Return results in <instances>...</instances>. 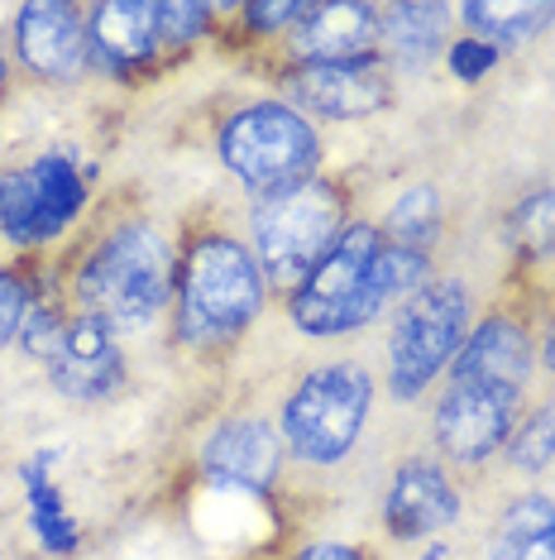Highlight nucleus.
I'll return each instance as SVG.
<instances>
[{
  "label": "nucleus",
  "instance_id": "4",
  "mask_svg": "<svg viewBox=\"0 0 555 560\" xmlns=\"http://www.w3.org/2000/svg\"><path fill=\"white\" fill-rule=\"evenodd\" d=\"M221 159L249 192L283 197L317 177L321 139L307 116L278 106V101H259L221 125Z\"/></svg>",
  "mask_w": 555,
  "mask_h": 560
},
{
  "label": "nucleus",
  "instance_id": "10",
  "mask_svg": "<svg viewBox=\"0 0 555 560\" xmlns=\"http://www.w3.org/2000/svg\"><path fill=\"white\" fill-rule=\"evenodd\" d=\"M293 92L302 106L326 120H364L393 101V72H388L383 58L302 62L293 72Z\"/></svg>",
  "mask_w": 555,
  "mask_h": 560
},
{
  "label": "nucleus",
  "instance_id": "22",
  "mask_svg": "<svg viewBox=\"0 0 555 560\" xmlns=\"http://www.w3.org/2000/svg\"><path fill=\"white\" fill-rule=\"evenodd\" d=\"M436 235H440V197L432 183H416L393 201V211L383 221V240L398 249L426 254L436 245Z\"/></svg>",
  "mask_w": 555,
  "mask_h": 560
},
{
  "label": "nucleus",
  "instance_id": "3",
  "mask_svg": "<svg viewBox=\"0 0 555 560\" xmlns=\"http://www.w3.org/2000/svg\"><path fill=\"white\" fill-rule=\"evenodd\" d=\"M263 307V269L239 240L201 235L178 269V336L206 350L245 336Z\"/></svg>",
  "mask_w": 555,
  "mask_h": 560
},
{
  "label": "nucleus",
  "instance_id": "11",
  "mask_svg": "<svg viewBox=\"0 0 555 560\" xmlns=\"http://www.w3.org/2000/svg\"><path fill=\"white\" fill-rule=\"evenodd\" d=\"M15 48L20 62L34 78L68 82L92 62V34H86L82 5L68 0H34L15 20Z\"/></svg>",
  "mask_w": 555,
  "mask_h": 560
},
{
  "label": "nucleus",
  "instance_id": "20",
  "mask_svg": "<svg viewBox=\"0 0 555 560\" xmlns=\"http://www.w3.org/2000/svg\"><path fill=\"white\" fill-rule=\"evenodd\" d=\"M460 20L474 30V39H484L488 48H517L536 34H546V24H555V5H522V0H470L460 10Z\"/></svg>",
  "mask_w": 555,
  "mask_h": 560
},
{
  "label": "nucleus",
  "instance_id": "31",
  "mask_svg": "<svg viewBox=\"0 0 555 560\" xmlns=\"http://www.w3.org/2000/svg\"><path fill=\"white\" fill-rule=\"evenodd\" d=\"M546 369L555 374V326H551V336H546Z\"/></svg>",
  "mask_w": 555,
  "mask_h": 560
},
{
  "label": "nucleus",
  "instance_id": "2",
  "mask_svg": "<svg viewBox=\"0 0 555 560\" xmlns=\"http://www.w3.org/2000/svg\"><path fill=\"white\" fill-rule=\"evenodd\" d=\"M173 283H178V264H173L168 235L149 221H125L82 259L72 292H78L82 316L120 336L154 322L163 302L173 298Z\"/></svg>",
  "mask_w": 555,
  "mask_h": 560
},
{
  "label": "nucleus",
  "instance_id": "32",
  "mask_svg": "<svg viewBox=\"0 0 555 560\" xmlns=\"http://www.w3.org/2000/svg\"><path fill=\"white\" fill-rule=\"evenodd\" d=\"M0 92H5V54H0Z\"/></svg>",
  "mask_w": 555,
  "mask_h": 560
},
{
  "label": "nucleus",
  "instance_id": "25",
  "mask_svg": "<svg viewBox=\"0 0 555 560\" xmlns=\"http://www.w3.org/2000/svg\"><path fill=\"white\" fill-rule=\"evenodd\" d=\"M68 330H72V322L54 307V302H34L29 316H24L20 340L34 360H54V354L62 350V340H68Z\"/></svg>",
  "mask_w": 555,
  "mask_h": 560
},
{
  "label": "nucleus",
  "instance_id": "24",
  "mask_svg": "<svg viewBox=\"0 0 555 560\" xmlns=\"http://www.w3.org/2000/svg\"><path fill=\"white\" fill-rule=\"evenodd\" d=\"M508 465L522 469V475H541L551 460H555V402L536 407L532 417H522V422L512 427L508 436Z\"/></svg>",
  "mask_w": 555,
  "mask_h": 560
},
{
  "label": "nucleus",
  "instance_id": "6",
  "mask_svg": "<svg viewBox=\"0 0 555 560\" xmlns=\"http://www.w3.org/2000/svg\"><path fill=\"white\" fill-rule=\"evenodd\" d=\"M345 235V201L331 183L311 177L283 197H263L255 211V240H259V269L273 288H302L335 240Z\"/></svg>",
  "mask_w": 555,
  "mask_h": 560
},
{
  "label": "nucleus",
  "instance_id": "7",
  "mask_svg": "<svg viewBox=\"0 0 555 560\" xmlns=\"http://www.w3.org/2000/svg\"><path fill=\"white\" fill-rule=\"evenodd\" d=\"M374 384L359 364H321L283 402V441L307 465H340L355 451Z\"/></svg>",
  "mask_w": 555,
  "mask_h": 560
},
{
  "label": "nucleus",
  "instance_id": "15",
  "mask_svg": "<svg viewBox=\"0 0 555 560\" xmlns=\"http://www.w3.org/2000/svg\"><path fill=\"white\" fill-rule=\"evenodd\" d=\"M383 39V20L374 5L355 0H326V5H302V20L293 24V44L302 48V62H355L374 58Z\"/></svg>",
  "mask_w": 555,
  "mask_h": 560
},
{
  "label": "nucleus",
  "instance_id": "14",
  "mask_svg": "<svg viewBox=\"0 0 555 560\" xmlns=\"http://www.w3.org/2000/svg\"><path fill=\"white\" fill-rule=\"evenodd\" d=\"M460 513V493L456 483L446 479V469L436 460H408L388 483L383 499V527L393 532L398 541H422L432 532L450 527Z\"/></svg>",
  "mask_w": 555,
  "mask_h": 560
},
{
  "label": "nucleus",
  "instance_id": "8",
  "mask_svg": "<svg viewBox=\"0 0 555 560\" xmlns=\"http://www.w3.org/2000/svg\"><path fill=\"white\" fill-rule=\"evenodd\" d=\"M86 197L92 168L72 149H54L15 173H0V235L10 245H48L82 215Z\"/></svg>",
  "mask_w": 555,
  "mask_h": 560
},
{
  "label": "nucleus",
  "instance_id": "1",
  "mask_svg": "<svg viewBox=\"0 0 555 560\" xmlns=\"http://www.w3.org/2000/svg\"><path fill=\"white\" fill-rule=\"evenodd\" d=\"M426 273H432L426 254L388 245L374 225H345L335 249L293 292V322L307 336H345L369 326L388 302L426 288L432 283Z\"/></svg>",
  "mask_w": 555,
  "mask_h": 560
},
{
  "label": "nucleus",
  "instance_id": "9",
  "mask_svg": "<svg viewBox=\"0 0 555 560\" xmlns=\"http://www.w3.org/2000/svg\"><path fill=\"white\" fill-rule=\"evenodd\" d=\"M517 398L522 388L479 384V378H450L436 402V445L456 465H484L508 445L517 427Z\"/></svg>",
  "mask_w": 555,
  "mask_h": 560
},
{
  "label": "nucleus",
  "instance_id": "17",
  "mask_svg": "<svg viewBox=\"0 0 555 560\" xmlns=\"http://www.w3.org/2000/svg\"><path fill=\"white\" fill-rule=\"evenodd\" d=\"M527 374H532V336L512 316L479 322L456 354V369H450V378H479V384H508V388H522Z\"/></svg>",
  "mask_w": 555,
  "mask_h": 560
},
{
  "label": "nucleus",
  "instance_id": "29",
  "mask_svg": "<svg viewBox=\"0 0 555 560\" xmlns=\"http://www.w3.org/2000/svg\"><path fill=\"white\" fill-rule=\"evenodd\" d=\"M239 15L255 24L259 34H278V30H293L302 20V5H293V0H269V5H245Z\"/></svg>",
  "mask_w": 555,
  "mask_h": 560
},
{
  "label": "nucleus",
  "instance_id": "26",
  "mask_svg": "<svg viewBox=\"0 0 555 560\" xmlns=\"http://www.w3.org/2000/svg\"><path fill=\"white\" fill-rule=\"evenodd\" d=\"M158 24H163V48H187L197 44L201 34H206L211 24V5H187V0H168V5H158Z\"/></svg>",
  "mask_w": 555,
  "mask_h": 560
},
{
  "label": "nucleus",
  "instance_id": "18",
  "mask_svg": "<svg viewBox=\"0 0 555 560\" xmlns=\"http://www.w3.org/2000/svg\"><path fill=\"white\" fill-rule=\"evenodd\" d=\"M20 479H24V493H29V527L44 551H54V556L78 551L82 532L54 483V451H34L29 460L20 465Z\"/></svg>",
  "mask_w": 555,
  "mask_h": 560
},
{
  "label": "nucleus",
  "instance_id": "30",
  "mask_svg": "<svg viewBox=\"0 0 555 560\" xmlns=\"http://www.w3.org/2000/svg\"><path fill=\"white\" fill-rule=\"evenodd\" d=\"M293 560H364L359 546H345V541H311L302 546Z\"/></svg>",
  "mask_w": 555,
  "mask_h": 560
},
{
  "label": "nucleus",
  "instance_id": "21",
  "mask_svg": "<svg viewBox=\"0 0 555 560\" xmlns=\"http://www.w3.org/2000/svg\"><path fill=\"white\" fill-rule=\"evenodd\" d=\"M378 20H383V39L393 48V62L426 68L440 54V34H446L450 10L446 5H393V10H378Z\"/></svg>",
  "mask_w": 555,
  "mask_h": 560
},
{
  "label": "nucleus",
  "instance_id": "5",
  "mask_svg": "<svg viewBox=\"0 0 555 560\" xmlns=\"http://www.w3.org/2000/svg\"><path fill=\"white\" fill-rule=\"evenodd\" d=\"M470 316H474V298L460 278H436V283L416 288L402 302L393 322V340H388V384H393V398L402 402L422 398L440 369L456 364L460 346L474 330Z\"/></svg>",
  "mask_w": 555,
  "mask_h": 560
},
{
  "label": "nucleus",
  "instance_id": "27",
  "mask_svg": "<svg viewBox=\"0 0 555 560\" xmlns=\"http://www.w3.org/2000/svg\"><path fill=\"white\" fill-rule=\"evenodd\" d=\"M34 298H29V283H24L20 273L0 269V350L10 346V340H20L24 330V316H29Z\"/></svg>",
  "mask_w": 555,
  "mask_h": 560
},
{
  "label": "nucleus",
  "instance_id": "16",
  "mask_svg": "<svg viewBox=\"0 0 555 560\" xmlns=\"http://www.w3.org/2000/svg\"><path fill=\"white\" fill-rule=\"evenodd\" d=\"M92 62L106 68L110 78H125L134 68H149L163 48V24H158V5L144 0H110V5L92 10Z\"/></svg>",
  "mask_w": 555,
  "mask_h": 560
},
{
  "label": "nucleus",
  "instance_id": "13",
  "mask_svg": "<svg viewBox=\"0 0 555 560\" xmlns=\"http://www.w3.org/2000/svg\"><path fill=\"white\" fill-rule=\"evenodd\" d=\"M201 469L231 489L269 493L278 469H283V436L259 417H235L201 445Z\"/></svg>",
  "mask_w": 555,
  "mask_h": 560
},
{
  "label": "nucleus",
  "instance_id": "12",
  "mask_svg": "<svg viewBox=\"0 0 555 560\" xmlns=\"http://www.w3.org/2000/svg\"><path fill=\"white\" fill-rule=\"evenodd\" d=\"M48 378H54L62 398H78V402L110 398L125 384V350L116 330L92 322V316H78L62 350L48 360Z\"/></svg>",
  "mask_w": 555,
  "mask_h": 560
},
{
  "label": "nucleus",
  "instance_id": "28",
  "mask_svg": "<svg viewBox=\"0 0 555 560\" xmlns=\"http://www.w3.org/2000/svg\"><path fill=\"white\" fill-rule=\"evenodd\" d=\"M450 72H456L460 82H479L484 72H494V62H498V48H488L484 39H474V34H464L460 44H450Z\"/></svg>",
  "mask_w": 555,
  "mask_h": 560
},
{
  "label": "nucleus",
  "instance_id": "19",
  "mask_svg": "<svg viewBox=\"0 0 555 560\" xmlns=\"http://www.w3.org/2000/svg\"><path fill=\"white\" fill-rule=\"evenodd\" d=\"M488 560H555V503L546 493H527L503 513Z\"/></svg>",
  "mask_w": 555,
  "mask_h": 560
},
{
  "label": "nucleus",
  "instance_id": "23",
  "mask_svg": "<svg viewBox=\"0 0 555 560\" xmlns=\"http://www.w3.org/2000/svg\"><path fill=\"white\" fill-rule=\"evenodd\" d=\"M508 245L522 259L555 254V187H536L508 211Z\"/></svg>",
  "mask_w": 555,
  "mask_h": 560
}]
</instances>
